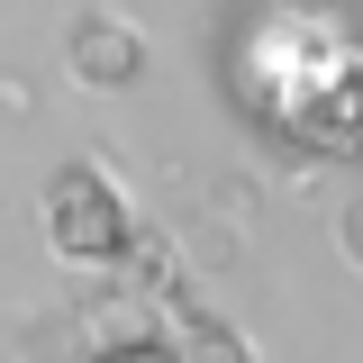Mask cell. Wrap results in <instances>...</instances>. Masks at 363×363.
I'll list each match as a JSON object with an SVG mask.
<instances>
[{"label": "cell", "mask_w": 363, "mask_h": 363, "mask_svg": "<svg viewBox=\"0 0 363 363\" xmlns=\"http://www.w3.org/2000/svg\"><path fill=\"white\" fill-rule=\"evenodd\" d=\"M64 73L82 91H136L145 82V37H136L128 18L91 9V18H73V37H64Z\"/></svg>", "instance_id": "obj_3"}, {"label": "cell", "mask_w": 363, "mask_h": 363, "mask_svg": "<svg viewBox=\"0 0 363 363\" xmlns=\"http://www.w3.org/2000/svg\"><path fill=\"white\" fill-rule=\"evenodd\" d=\"M236 245H245V236H236L227 209H200V218H191V264H236Z\"/></svg>", "instance_id": "obj_4"}, {"label": "cell", "mask_w": 363, "mask_h": 363, "mask_svg": "<svg viewBox=\"0 0 363 363\" xmlns=\"http://www.w3.org/2000/svg\"><path fill=\"white\" fill-rule=\"evenodd\" d=\"M37 236L64 272H82L100 291H118V272L136 255V200L109 182V164H64L37 191Z\"/></svg>", "instance_id": "obj_1"}, {"label": "cell", "mask_w": 363, "mask_h": 363, "mask_svg": "<svg viewBox=\"0 0 363 363\" xmlns=\"http://www.w3.org/2000/svg\"><path fill=\"white\" fill-rule=\"evenodd\" d=\"M0 109H9V118H28V109H37V91H28V82H9V73H0Z\"/></svg>", "instance_id": "obj_7"}, {"label": "cell", "mask_w": 363, "mask_h": 363, "mask_svg": "<svg viewBox=\"0 0 363 363\" xmlns=\"http://www.w3.org/2000/svg\"><path fill=\"white\" fill-rule=\"evenodd\" d=\"M291 136L309 155H363V55H327L291 100Z\"/></svg>", "instance_id": "obj_2"}, {"label": "cell", "mask_w": 363, "mask_h": 363, "mask_svg": "<svg viewBox=\"0 0 363 363\" xmlns=\"http://www.w3.org/2000/svg\"><path fill=\"white\" fill-rule=\"evenodd\" d=\"M300 9H327V0H300Z\"/></svg>", "instance_id": "obj_8"}, {"label": "cell", "mask_w": 363, "mask_h": 363, "mask_svg": "<svg viewBox=\"0 0 363 363\" xmlns=\"http://www.w3.org/2000/svg\"><path fill=\"white\" fill-rule=\"evenodd\" d=\"M327 227H336V255L363 272V191H354V200H336V218H327Z\"/></svg>", "instance_id": "obj_5"}, {"label": "cell", "mask_w": 363, "mask_h": 363, "mask_svg": "<svg viewBox=\"0 0 363 363\" xmlns=\"http://www.w3.org/2000/svg\"><path fill=\"white\" fill-rule=\"evenodd\" d=\"M209 209H227V218H245V209H255V182H236V173H227L218 191H209Z\"/></svg>", "instance_id": "obj_6"}]
</instances>
